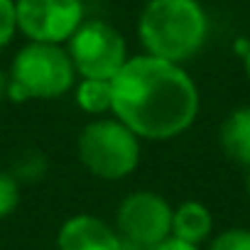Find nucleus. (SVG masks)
Instances as JSON below:
<instances>
[{
    "instance_id": "12",
    "label": "nucleus",
    "mask_w": 250,
    "mask_h": 250,
    "mask_svg": "<svg viewBox=\"0 0 250 250\" xmlns=\"http://www.w3.org/2000/svg\"><path fill=\"white\" fill-rule=\"evenodd\" d=\"M208 250H250V228H226L208 240Z\"/></svg>"
},
{
    "instance_id": "1",
    "label": "nucleus",
    "mask_w": 250,
    "mask_h": 250,
    "mask_svg": "<svg viewBox=\"0 0 250 250\" xmlns=\"http://www.w3.org/2000/svg\"><path fill=\"white\" fill-rule=\"evenodd\" d=\"M113 115L140 140L167 143L187 133L199 115V88L179 66L150 54L130 57L110 79Z\"/></svg>"
},
{
    "instance_id": "18",
    "label": "nucleus",
    "mask_w": 250,
    "mask_h": 250,
    "mask_svg": "<svg viewBox=\"0 0 250 250\" xmlns=\"http://www.w3.org/2000/svg\"><path fill=\"white\" fill-rule=\"evenodd\" d=\"M8 98V76L0 74V101Z\"/></svg>"
},
{
    "instance_id": "10",
    "label": "nucleus",
    "mask_w": 250,
    "mask_h": 250,
    "mask_svg": "<svg viewBox=\"0 0 250 250\" xmlns=\"http://www.w3.org/2000/svg\"><path fill=\"white\" fill-rule=\"evenodd\" d=\"M221 150L228 160L250 167V105L235 108L226 115L218 130Z\"/></svg>"
},
{
    "instance_id": "15",
    "label": "nucleus",
    "mask_w": 250,
    "mask_h": 250,
    "mask_svg": "<svg viewBox=\"0 0 250 250\" xmlns=\"http://www.w3.org/2000/svg\"><path fill=\"white\" fill-rule=\"evenodd\" d=\"M18 32L15 0H0V49H5Z\"/></svg>"
},
{
    "instance_id": "6",
    "label": "nucleus",
    "mask_w": 250,
    "mask_h": 250,
    "mask_svg": "<svg viewBox=\"0 0 250 250\" xmlns=\"http://www.w3.org/2000/svg\"><path fill=\"white\" fill-rule=\"evenodd\" d=\"M172 206L169 201L150 189L128 194L115 211L118 233L125 245L152 250L172 235Z\"/></svg>"
},
{
    "instance_id": "4",
    "label": "nucleus",
    "mask_w": 250,
    "mask_h": 250,
    "mask_svg": "<svg viewBox=\"0 0 250 250\" xmlns=\"http://www.w3.org/2000/svg\"><path fill=\"white\" fill-rule=\"evenodd\" d=\"M140 138L118 118H96L86 123L76 138L81 165L98 179L120 182L140 165Z\"/></svg>"
},
{
    "instance_id": "14",
    "label": "nucleus",
    "mask_w": 250,
    "mask_h": 250,
    "mask_svg": "<svg viewBox=\"0 0 250 250\" xmlns=\"http://www.w3.org/2000/svg\"><path fill=\"white\" fill-rule=\"evenodd\" d=\"M44 172H47V162H44L42 152H40V155L32 152V155H22V157L15 162V167H13L10 174L22 184V182H37V179H42Z\"/></svg>"
},
{
    "instance_id": "8",
    "label": "nucleus",
    "mask_w": 250,
    "mask_h": 250,
    "mask_svg": "<svg viewBox=\"0 0 250 250\" xmlns=\"http://www.w3.org/2000/svg\"><path fill=\"white\" fill-rule=\"evenodd\" d=\"M57 250H125V243L103 218L76 213L62 223L57 233Z\"/></svg>"
},
{
    "instance_id": "19",
    "label": "nucleus",
    "mask_w": 250,
    "mask_h": 250,
    "mask_svg": "<svg viewBox=\"0 0 250 250\" xmlns=\"http://www.w3.org/2000/svg\"><path fill=\"white\" fill-rule=\"evenodd\" d=\"M245 191H248V199H250V167H248V174H245Z\"/></svg>"
},
{
    "instance_id": "5",
    "label": "nucleus",
    "mask_w": 250,
    "mask_h": 250,
    "mask_svg": "<svg viewBox=\"0 0 250 250\" xmlns=\"http://www.w3.org/2000/svg\"><path fill=\"white\" fill-rule=\"evenodd\" d=\"M66 54L76 76L98 81H110L130 59L123 35L103 20L81 22V27L69 40Z\"/></svg>"
},
{
    "instance_id": "7",
    "label": "nucleus",
    "mask_w": 250,
    "mask_h": 250,
    "mask_svg": "<svg viewBox=\"0 0 250 250\" xmlns=\"http://www.w3.org/2000/svg\"><path fill=\"white\" fill-rule=\"evenodd\" d=\"M18 30L40 44H62L83 22L81 0H15Z\"/></svg>"
},
{
    "instance_id": "16",
    "label": "nucleus",
    "mask_w": 250,
    "mask_h": 250,
    "mask_svg": "<svg viewBox=\"0 0 250 250\" xmlns=\"http://www.w3.org/2000/svg\"><path fill=\"white\" fill-rule=\"evenodd\" d=\"M152 250H199L196 245H189V243H182V240H177V238H167L165 243H160V245H155Z\"/></svg>"
},
{
    "instance_id": "9",
    "label": "nucleus",
    "mask_w": 250,
    "mask_h": 250,
    "mask_svg": "<svg viewBox=\"0 0 250 250\" xmlns=\"http://www.w3.org/2000/svg\"><path fill=\"white\" fill-rule=\"evenodd\" d=\"M211 233L213 216L201 201H182L172 211V238L199 248L204 240H211Z\"/></svg>"
},
{
    "instance_id": "13",
    "label": "nucleus",
    "mask_w": 250,
    "mask_h": 250,
    "mask_svg": "<svg viewBox=\"0 0 250 250\" xmlns=\"http://www.w3.org/2000/svg\"><path fill=\"white\" fill-rule=\"evenodd\" d=\"M18 206H20V182L10 172L0 169V221L8 218Z\"/></svg>"
},
{
    "instance_id": "3",
    "label": "nucleus",
    "mask_w": 250,
    "mask_h": 250,
    "mask_svg": "<svg viewBox=\"0 0 250 250\" xmlns=\"http://www.w3.org/2000/svg\"><path fill=\"white\" fill-rule=\"evenodd\" d=\"M76 71L62 44L27 42L8 71V98L15 103L54 101L74 91Z\"/></svg>"
},
{
    "instance_id": "17",
    "label": "nucleus",
    "mask_w": 250,
    "mask_h": 250,
    "mask_svg": "<svg viewBox=\"0 0 250 250\" xmlns=\"http://www.w3.org/2000/svg\"><path fill=\"white\" fill-rule=\"evenodd\" d=\"M243 66H245V76L250 81V42H248V49L243 52Z\"/></svg>"
},
{
    "instance_id": "11",
    "label": "nucleus",
    "mask_w": 250,
    "mask_h": 250,
    "mask_svg": "<svg viewBox=\"0 0 250 250\" xmlns=\"http://www.w3.org/2000/svg\"><path fill=\"white\" fill-rule=\"evenodd\" d=\"M74 98H76V105L88 115L113 113V86H110V81L81 79L74 86Z\"/></svg>"
},
{
    "instance_id": "2",
    "label": "nucleus",
    "mask_w": 250,
    "mask_h": 250,
    "mask_svg": "<svg viewBox=\"0 0 250 250\" xmlns=\"http://www.w3.org/2000/svg\"><path fill=\"white\" fill-rule=\"evenodd\" d=\"M145 54L184 64L196 57L208 35V18L199 0H147L138 20Z\"/></svg>"
}]
</instances>
